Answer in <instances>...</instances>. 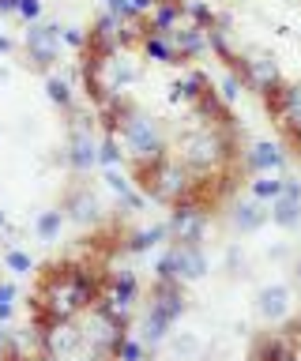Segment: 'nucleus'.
I'll return each mask as SVG.
<instances>
[{
	"instance_id": "f257e3e1",
	"label": "nucleus",
	"mask_w": 301,
	"mask_h": 361,
	"mask_svg": "<svg viewBox=\"0 0 301 361\" xmlns=\"http://www.w3.org/2000/svg\"><path fill=\"white\" fill-rule=\"evenodd\" d=\"M233 143H238V128L233 124L199 121L192 132L181 135V162L199 177L222 173V166L233 162Z\"/></svg>"
},
{
	"instance_id": "f03ea898",
	"label": "nucleus",
	"mask_w": 301,
	"mask_h": 361,
	"mask_svg": "<svg viewBox=\"0 0 301 361\" xmlns=\"http://www.w3.org/2000/svg\"><path fill=\"white\" fill-rule=\"evenodd\" d=\"M117 135H121V143H125V151L132 158L136 177L147 173L151 166H159L162 158H166V140L159 135V124H154L151 117H143V113H136L132 106H128L125 117H121Z\"/></svg>"
},
{
	"instance_id": "7ed1b4c3",
	"label": "nucleus",
	"mask_w": 301,
	"mask_h": 361,
	"mask_svg": "<svg viewBox=\"0 0 301 361\" xmlns=\"http://www.w3.org/2000/svg\"><path fill=\"white\" fill-rule=\"evenodd\" d=\"M143 192H147L151 200H159V203H181L185 196H192V188H196V180H192V169H188L181 158H170L166 154L159 166H151L147 173H140L136 177Z\"/></svg>"
},
{
	"instance_id": "20e7f679",
	"label": "nucleus",
	"mask_w": 301,
	"mask_h": 361,
	"mask_svg": "<svg viewBox=\"0 0 301 361\" xmlns=\"http://www.w3.org/2000/svg\"><path fill=\"white\" fill-rule=\"evenodd\" d=\"M207 252L204 245H188V241H173L162 252V259L154 264V279L159 282H199L207 275Z\"/></svg>"
},
{
	"instance_id": "39448f33",
	"label": "nucleus",
	"mask_w": 301,
	"mask_h": 361,
	"mask_svg": "<svg viewBox=\"0 0 301 361\" xmlns=\"http://www.w3.org/2000/svg\"><path fill=\"white\" fill-rule=\"evenodd\" d=\"M61 27L57 23H27V34H23V49H27V64L35 72H53V64L61 61Z\"/></svg>"
},
{
	"instance_id": "423d86ee",
	"label": "nucleus",
	"mask_w": 301,
	"mask_h": 361,
	"mask_svg": "<svg viewBox=\"0 0 301 361\" xmlns=\"http://www.w3.org/2000/svg\"><path fill=\"white\" fill-rule=\"evenodd\" d=\"M68 166L75 169V173H91V169L98 166V140H94V121L83 117V113H68Z\"/></svg>"
},
{
	"instance_id": "0eeeda50",
	"label": "nucleus",
	"mask_w": 301,
	"mask_h": 361,
	"mask_svg": "<svg viewBox=\"0 0 301 361\" xmlns=\"http://www.w3.org/2000/svg\"><path fill=\"white\" fill-rule=\"evenodd\" d=\"M207 226H211L207 222V207L199 203L196 188H192V196H185L181 203H173V211H170V233H173V241L204 245Z\"/></svg>"
},
{
	"instance_id": "6e6552de",
	"label": "nucleus",
	"mask_w": 301,
	"mask_h": 361,
	"mask_svg": "<svg viewBox=\"0 0 301 361\" xmlns=\"http://www.w3.org/2000/svg\"><path fill=\"white\" fill-rule=\"evenodd\" d=\"M238 72L245 79V87L256 90V94H271V90L283 87V72H278V61L267 53H249V56H238Z\"/></svg>"
},
{
	"instance_id": "1a4fd4ad",
	"label": "nucleus",
	"mask_w": 301,
	"mask_h": 361,
	"mask_svg": "<svg viewBox=\"0 0 301 361\" xmlns=\"http://www.w3.org/2000/svg\"><path fill=\"white\" fill-rule=\"evenodd\" d=\"M188 309V301H185V282H159L154 279V286H151V309L154 316H162L166 324H177L185 316Z\"/></svg>"
},
{
	"instance_id": "9d476101",
	"label": "nucleus",
	"mask_w": 301,
	"mask_h": 361,
	"mask_svg": "<svg viewBox=\"0 0 301 361\" xmlns=\"http://www.w3.org/2000/svg\"><path fill=\"white\" fill-rule=\"evenodd\" d=\"M42 335H46V354L61 361H68L75 350H83V331L72 320H53L49 327H42Z\"/></svg>"
},
{
	"instance_id": "9b49d317",
	"label": "nucleus",
	"mask_w": 301,
	"mask_h": 361,
	"mask_svg": "<svg viewBox=\"0 0 301 361\" xmlns=\"http://www.w3.org/2000/svg\"><path fill=\"white\" fill-rule=\"evenodd\" d=\"M241 166L249 169V173H283L286 169V154H283V147L271 143V140H260V143H252L249 147V154L241 158Z\"/></svg>"
},
{
	"instance_id": "f8f14e48",
	"label": "nucleus",
	"mask_w": 301,
	"mask_h": 361,
	"mask_svg": "<svg viewBox=\"0 0 301 361\" xmlns=\"http://www.w3.org/2000/svg\"><path fill=\"white\" fill-rule=\"evenodd\" d=\"M166 38H170V45H173L177 61H192V56L211 49L207 45V27H196V23H188V19L181 23V27H173Z\"/></svg>"
},
{
	"instance_id": "ddd939ff",
	"label": "nucleus",
	"mask_w": 301,
	"mask_h": 361,
	"mask_svg": "<svg viewBox=\"0 0 301 361\" xmlns=\"http://www.w3.org/2000/svg\"><path fill=\"white\" fill-rule=\"evenodd\" d=\"M64 214L80 226H94V222H102V203H98V196L87 185H75L64 196Z\"/></svg>"
},
{
	"instance_id": "4468645a",
	"label": "nucleus",
	"mask_w": 301,
	"mask_h": 361,
	"mask_svg": "<svg viewBox=\"0 0 301 361\" xmlns=\"http://www.w3.org/2000/svg\"><path fill=\"white\" fill-rule=\"evenodd\" d=\"M256 309H260V316L267 324H283L290 316V290L283 286V282L264 286L260 293H256Z\"/></svg>"
},
{
	"instance_id": "2eb2a0df",
	"label": "nucleus",
	"mask_w": 301,
	"mask_h": 361,
	"mask_svg": "<svg viewBox=\"0 0 301 361\" xmlns=\"http://www.w3.org/2000/svg\"><path fill=\"white\" fill-rule=\"evenodd\" d=\"M185 23V4L181 0H159V8L147 16V34H170L173 27Z\"/></svg>"
},
{
	"instance_id": "dca6fc26",
	"label": "nucleus",
	"mask_w": 301,
	"mask_h": 361,
	"mask_svg": "<svg viewBox=\"0 0 301 361\" xmlns=\"http://www.w3.org/2000/svg\"><path fill=\"white\" fill-rule=\"evenodd\" d=\"M264 222H267V211L260 207V200L233 203V211H230V226H233L238 233H256Z\"/></svg>"
},
{
	"instance_id": "f3484780",
	"label": "nucleus",
	"mask_w": 301,
	"mask_h": 361,
	"mask_svg": "<svg viewBox=\"0 0 301 361\" xmlns=\"http://www.w3.org/2000/svg\"><path fill=\"white\" fill-rule=\"evenodd\" d=\"M207 75L204 72H188V75H181V79H177V83H173V102H188V106H196V102L199 98H204L207 94Z\"/></svg>"
},
{
	"instance_id": "a211bd4d",
	"label": "nucleus",
	"mask_w": 301,
	"mask_h": 361,
	"mask_svg": "<svg viewBox=\"0 0 301 361\" xmlns=\"http://www.w3.org/2000/svg\"><path fill=\"white\" fill-rule=\"evenodd\" d=\"M267 219H271L278 230H297V226H301V200H286V196L271 200Z\"/></svg>"
},
{
	"instance_id": "6ab92c4d",
	"label": "nucleus",
	"mask_w": 301,
	"mask_h": 361,
	"mask_svg": "<svg viewBox=\"0 0 301 361\" xmlns=\"http://www.w3.org/2000/svg\"><path fill=\"white\" fill-rule=\"evenodd\" d=\"M283 185H286V173H256L249 180V192H252V200L271 203V200L283 196Z\"/></svg>"
},
{
	"instance_id": "aec40b11",
	"label": "nucleus",
	"mask_w": 301,
	"mask_h": 361,
	"mask_svg": "<svg viewBox=\"0 0 301 361\" xmlns=\"http://www.w3.org/2000/svg\"><path fill=\"white\" fill-rule=\"evenodd\" d=\"M166 237H173V233H170V222H159V226H147V230L132 233L128 241H125V248H128V252H151L154 245L166 241Z\"/></svg>"
},
{
	"instance_id": "412c9836",
	"label": "nucleus",
	"mask_w": 301,
	"mask_h": 361,
	"mask_svg": "<svg viewBox=\"0 0 301 361\" xmlns=\"http://www.w3.org/2000/svg\"><path fill=\"white\" fill-rule=\"evenodd\" d=\"M64 222H68V214H64V207H57V211H42L38 219H35V233H38V241L53 245V241L61 237Z\"/></svg>"
},
{
	"instance_id": "4be33fe9",
	"label": "nucleus",
	"mask_w": 301,
	"mask_h": 361,
	"mask_svg": "<svg viewBox=\"0 0 301 361\" xmlns=\"http://www.w3.org/2000/svg\"><path fill=\"white\" fill-rule=\"evenodd\" d=\"M140 45H143V56H147V61H154V64H177V53H173V45H170L166 34H147Z\"/></svg>"
},
{
	"instance_id": "5701e85b",
	"label": "nucleus",
	"mask_w": 301,
	"mask_h": 361,
	"mask_svg": "<svg viewBox=\"0 0 301 361\" xmlns=\"http://www.w3.org/2000/svg\"><path fill=\"white\" fill-rule=\"evenodd\" d=\"M46 94H49V102L57 109H64V113H72L75 109V94H72V83L64 75H46Z\"/></svg>"
},
{
	"instance_id": "b1692460",
	"label": "nucleus",
	"mask_w": 301,
	"mask_h": 361,
	"mask_svg": "<svg viewBox=\"0 0 301 361\" xmlns=\"http://www.w3.org/2000/svg\"><path fill=\"white\" fill-rule=\"evenodd\" d=\"M170 327H173V324H166L162 316L147 312V316H143V331H140V338H143V343H147V346L154 350V346H162L166 338H170Z\"/></svg>"
},
{
	"instance_id": "393cba45",
	"label": "nucleus",
	"mask_w": 301,
	"mask_h": 361,
	"mask_svg": "<svg viewBox=\"0 0 301 361\" xmlns=\"http://www.w3.org/2000/svg\"><path fill=\"white\" fill-rule=\"evenodd\" d=\"M121 147H125V143H121V135L109 132L106 140L98 143V166H102V169H117L121 158H125V151H121Z\"/></svg>"
},
{
	"instance_id": "a878e982",
	"label": "nucleus",
	"mask_w": 301,
	"mask_h": 361,
	"mask_svg": "<svg viewBox=\"0 0 301 361\" xmlns=\"http://www.w3.org/2000/svg\"><path fill=\"white\" fill-rule=\"evenodd\" d=\"M113 357H117V361H147V343H143V338H136V335H125Z\"/></svg>"
},
{
	"instance_id": "bb28decb",
	"label": "nucleus",
	"mask_w": 301,
	"mask_h": 361,
	"mask_svg": "<svg viewBox=\"0 0 301 361\" xmlns=\"http://www.w3.org/2000/svg\"><path fill=\"white\" fill-rule=\"evenodd\" d=\"M185 19L188 23H196V27H215V8H207V4H199V0H185Z\"/></svg>"
},
{
	"instance_id": "cd10ccee",
	"label": "nucleus",
	"mask_w": 301,
	"mask_h": 361,
	"mask_svg": "<svg viewBox=\"0 0 301 361\" xmlns=\"http://www.w3.org/2000/svg\"><path fill=\"white\" fill-rule=\"evenodd\" d=\"M241 87H245L241 72H238V68H230V72L222 75V83H219V94H222V102H226V106H233V102L241 98Z\"/></svg>"
},
{
	"instance_id": "c85d7f7f",
	"label": "nucleus",
	"mask_w": 301,
	"mask_h": 361,
	"mask_svg": "<svg viewBox=\"0 0 301 361\" xmlns=\"http://www.w3.org/2000/svg\"><path fill=\"white\" fill-rule=\"evenodd\" d=\"M102 180H106L109 192H117V200H125L128 192H136V185H132V180L121 173V166H117V169H102Z\"/></svg>"
},
{
	"instance_id": "c756f323",
	"label": "nucleus",
	"mask_w": 301,
	"mask_h": 361,
	"mask_svg": "<svg viewBox=\"0 0 301 361\" xmlns=\"http://www.w3.org/2000/svg\"><path fill=\"white\" fill-rule=\"evenodd\" d=\"M4 264L12 275H30V271H35V259H30V252H23V248H8Z\"/></svg>"
},
{
	"instance_id": "7c9ffc66",
	"label": "nucleus",
	"mask_w": 301,
	"mask_h": 361,
	"mask_svg": "<svg viewBox=\"0 0 301 361\" xmlns=\"http://www.w3.org/2000/svg\"><path fill=\"white\" fill-rule=\"evenodd\" d=\"M61 42L68 45V49H87V45H91V34H83L80 27H61Z\"/></svg>"
},
{
	"instance_id": "2f4dec72",
	"label": "nucleus",
	"mask_w": 301,
	"mask_h": 361,
	"mask_svg": "<svg viewBox=\"0 0 301 361\" xmlns=\"http://www.w3.org/2000/svg\"><path fill=\"white\" fill-rule=\"evenodd\" d=\"M106 11H109V16H117V19H125V23L140 19L136 8H132V0H106Z\"/></svg>"
},
{
	"instance_id": "473e14b6",
	"label": "nucleus",
	"mask_w": 301,
	"mask_h": 361,
	"mask_svg": "<svg viewBox=\"0 0 301 361\" xmlns=\"http://www.w3.org/2000/svg\"><path fill=\"white\" fill-rule=\"evenodd\" d=\"M173 350H177L181 357H196L204 346H199V338H196V335H177V338H173Z\"/></svg>"
},
{
	"instance_id": "72a5a7b5",
	"label": "nucleus",
	"mask_w": 301,
	"mask_h": 361,
	"mask_svg": "<svg viewBox=\"0 0 301 361\" xmlns=\"http://www.w3.org/2000/svg\"><path fill=\"white\" fill-rule=\"evenodd\" d=\"M23 23H38L42 19V0H19V11H16Z\"/></svg>"
},
{
	"instance_id": "f704fd0d",
	"label": "nucleus",
	"mask_w": 301,
	"mask_h": 361,
	"mask_svg": "<svg viewBox=\"0 0 301 361\" xmlns=\"http://www.w3.org/2000/svg\"><path fill=\"white\" fill-rule=\"evenodd\" d=\"M226 267H230V271H241V267H245V256H241V248H238V245H230V248H226Z\"/></svg>"
},
{
	"instance_id": "c9c22d12",
	"label": "nucleus",
	"mask_w": 301,
	"mask_h": 361,
	"mask_svg": "<svg viewBox=\"0 0 301 361\" xmlns=\"http://www.w3.org/2000/svg\"><path fill=\"white\" fill-rule=\"evenodd\" d=\"M283 196H286V200H301V180L286 177V185H283Z\"/></svg>"
},
{
	"instance_id": "e433bc0d",
	"label": "nucleus",
	"mask_w": 301,
	"mask_h": 361,
	"mask_svg": "<svg viewBox=\"0 0 301 361\" xmlns=\"http://www.w3.org/2000/svg\"><path fill=\"white\" fill-rule=\"evenodd\" d=\"M132 8H136V16L143 19V16H151V11L159 8V0H132Z\"/></svg>"
},
{
	"instance_id": "4c0bfd02",
	"label": "nucleus",
	"mask_w": 301,
	"mask_h": 361,
	"mask_svg": "<svg viewBox=\"0 0 301 361\" xmlns=\"http://www.w3.org/2000/svg\"><path fill=\"white\" fill-rule=\"evenodd\" d=\"M16 301V282H0V305H12Z\"/></svg>"
},
{
	"instance_id": "58836bf2",
	"label": "nucleus",
	"mask_w": 301,
	"mask_h": 361,
	"mask_svg": "<svg viewBox=\"0 0 301 361\" xmlns=\"http://www.w3.org/2000/svg\"><path fill=\"white\" fill-rule=\"evenodd\" d=\"M8 343H12V331H8V324H0V357L8 354Z\"/></svg>"
},
{
	"instance_id": "ea45409f",
	"label": "nucleus",
	"mask_w": 301,
	"mask_h": 361,
	"mask_svg": "<svg viewBox=\"0 0 301 361\" xmlns=\"http://www.w3.org/2000/svg\"><path fill=\"white\" fill-rule=\"evenodd\" d=\"M19 11V0H0V19L4 16H16Z\"/></svg>"
},
{
	"instance_id": "a19ab883",
	"label": "nucleus",
	"mask_w": 301,
	"mask_h": 361,
	"mask_svg": "<svg viewBox=\"0 0 301 361\" xmlns=\"http://www.w3.org/2000/svg\"><path fill=\"white\" fill-rule=\"evenodd\" d=\"M8 53H16V42L8 38L4 30H0V56H8Z\"/></svg>"
},
{
	"instance_id": "79ce46f5",
	"label": "nucleus",
	"mask_w": 301,
	"mask_h": 361,
	"mask_svg": "<svg viewBox=\"0 0 301 361\" xmlns=\"http://www.w3.org/2000/svg\"><path fill=\"white\" fill-rule=\"evenodd\" d=\"M12 320V305H0V324H8Z\"/></svg>"
},
{
	"instance_id": "37998d69",
	"label": "nucleus",
	"mask_w": 301,
	"mask_h": 361,
	"mask_svg": "<svg viewBox=\"0 0 301 361\" xmlns=\"http://www.w3.org/2000/svg\"><path fill=\"white\" fill-rule=\"evenodd\" d=\"M27 361H61V357H53V354H38V357H27Z\"/></svg>"
},
{
	"instance_id": "c03bdc74",
	"label": "nucleus",
	"mask_w": 301,
	"mask_h": 361,
	"mask_svg": "<svg viewBox=\"0 0 301 361\" xmlns=\"http://www.w3.org/2000/svg\"><path fill=\"white\" fill-rule=\"evenodd\" d=\"M4 226H8V214H4V211H0V230H4Z\"/></svg>"
},
{
	"instance_id": "a18cd8bd",
	"label": "nucleus",
	"mask_w": 301,
	"mask_h": 361,
	"mask_svg": "<svg viewBox=\"0 0 301 361\" xmlns=\"http://www.w3.org/2000/svg\"><path fill=\"white\" fill-rule=\"evenodd\" d=\"M294 275H297V282H301V259H297V267H294Z\"/></svg>"
},
{
	"instance_id": "49530a36",
	"label": "nucleus",
	"mask_w": 301,
	"mask_h": 361,
	"mask_svg": "<svg viewBox=\"0 0 301 361\" xmlns=\"http://www.w3.org/2000/svg\"><path fill=\"white\" fill-rule=\"evenodd\" d=\"M4 79H8V68H0V83H4Z\"/></svg>"
},
{
	"instance_id": "de8ad7c7",
	"label": "nucleus",
	"mask_w": 301,
	"mask_h": 361,
	"mask_svg": "<svg viewBox=\"0 0 301 361\" xmlns=\"http://www.w3.org/2000/svg\"><path fill=\"white\" fill-rule=\"evenodd\" d=\"M181 4H185V0H181Z\"/></svg>"
}]
</instances>
